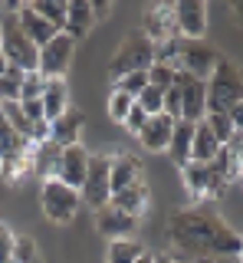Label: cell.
I'll return each mask as SVG.
<instances>
[{
  "label": "cell",
  "mask_w": 243,
  "mask_h": 263,
  "mask_svg": "<svg viewBox=\"0 0 243 263\" xmlns=\"http://www.w3.org/2000/svg\"><path fill=\"white\" fill-rule=\"evenodd\" d=\"M230 10H233V13H237V16H240V27H243V4H233V7H230Z\"/></svg>",
  "instance_id": "cell-43"
},
{
  "label": "cell",
  "mask_w": 243,
  "mask_h": 263,
  "mask_svg": "<svg viewBox=\"0 0 243 263\" xmlns=\"http://www.w3.org/2000/svg\"><path fill=\"white\" fill-rule=\"evenodd\" d=\"M240 184H243V175H240Z\"/></svg>",
  "instance_id": "cell-46"
},
{
  "label": "cell",
  "mask_w": 243,
  "mask_h": 263,
  "mask_svg": "<svg viewBox=\"0 0 243 263\" xmlns=\"http://www.w3.org/2000/svg\"><path fill=\"white\" fill-rule=\"evenodd\" d=\"M237 102H243V69L220 56L207 79V112H227Z\"/></svg>",
  "instance_id": "cell-2"
},
{
  "label": "cell",
  "mask_w": 243,
  "mask_h": 263,
  "mask_svg": "<svg viewBox=\"0 0 243 263\" xmlns=\"http://www.w3.org/2000/svg\"><path fill=\"white\" fill-rule=\"evenodd\" d=\"M135 181H145V171H141V161L135 158V155H128V152H118V155H112V194H118V191H125L128 184H135Z\"/></svg>",
  "instance_id": "cell-18"
},
{
  "label": "cell",
  "mask_w": 243,
  "mask_h": 263,
  "mask_svg": "<svg viewBox=\"0 0 243 263\" xmlns=\"http://www.w3.org/2000/svg\"><path fill=\"white\" fill-rule=\"evenodd\" d=\"M151 63H155V43H151L141 30H132L125 40H121L118 53L112 56L109 76L121 79V76H128V72H148Z\"/></svg>",
  "instance_id": "cell-3"
},
{
  "label": "cell",
  "mask_w": 243,
  "mask_h": 263,
  "mask_svg": "<svg viewBox=\"0 0 243 263\" xmlns=\"http://www.w3.org/2000/svg\"><path fill=\"white\" fill-rule=\"evenodd\" d=\"M148 86V72H128V76L115 79V92H125V96H138L141 89Z\"/></svg>",
  "instance_id": "cell-34"
},
{
  "label": "cell",
  "mask_w": 243,
  "mask_h": 263,
  "mask_svg": "<svg viewBox=\"0 0 243 263\" xmlns=\"http://www.w3.org/2000/svg\"><path fill=\"white\" fill-rule=\"evenodd\" d=\"M79 135H83V112L79 109H69L59 115V119L50 122V142L59 145V148H72L79 145Z\"/></svg>",
  "instance_id": "cell-15"
},
{
  "label": "cell",
  "mask_w": 243,
  "mask_h": 263,
  "mask_svg": "<svg viewBox=\"0 0 243 263\" xmlns=\"http://www.w3.org/2000/svg\"><path fill=\"white\" fill-rule=\"evenodd\" d=\"M112 155H89V171H86V181L79 187V201L83 208H92L99 211L112 201Z\"/></svg>",
  "instance_id": "cell-5"
},
{
  "label": "cell",
  "mask_w": 243,
  "mask_h": 263,
  "mask_svg": "<svg viewBox=\"0 0 243 263\" xmlns=\"http://www.w3.org/2000/svg\"><path fill=\"white\" fill-rule=\"evenodd\" d=\"M39 208H43V214L53 224H72L83 201H79V191H72L69 184L50 178V181H43V191H39Z\"/></svg>",
  "instance_id": "cell-6"
},
{
  "label": "cell",
  "mask_w": 243,
  "mask_h": 263,
  "mask_svg": "<svg viewBox=\"0 0 243 263\" xmlns=\"http://www.w3.org/2000/svg\"><path fill=\"white\" fill-rule=\"evenodd\" d=\"M72 56H76V40L69 33H56L46 46H39L36 72L43 79H66V72L72 69Z\"/></svg>",
  "instance_id": "cell-8"
},
{
  "label": "cell",
  "mask_w": 243,
  "mask_h": 263,
  "mask_svg": "<svg viewBox=\"0 0 243 263\" xmlns=\"http://www.w3.org/2000/svg\"><path fill=\"white\" fill-rule=\"evenodd\" d=\"M171 132H174V119H168V115L161 112V115H151V119L145 122L138 142H141V148H148V152H168Z\"/></svg>",
  "instance_id": "cell-17"
},
{
  "label": "cell",
  "mask_w": 243,
  "mask_h": 263,
  "mask_svg": "<svg viewBox=\"0 0 243 263\" xmlns=\"http://www.w3.org/2000/svg\"><path fill=\"white\" fill-rule=\"evenodd\" d=\"M174 76H177V69H171V66H165V63L148 66V86H155V89H171Z\"/></svg>",
  "instance_id": "cell-33"
},
{
  "label": "cell",
  "mask_w": 243,
  "mask_h": 263,
  "mask_svg": "<svg viewBox=\"0 0 243 263\" xmlns=\"http://www.w3.org/2000/svg\"><path fill=\"white\" fill-rule=\"evenodd\" d=\"M191 145H194V122L177 119L174 132H171V145H168V155H171V161L177 168H184L191 161Z\"/></svg>",
  "instance_id": "cell-22"
},
{
  "label": "cell",
  "mask_w": 243,
  "mask_h": 263,
  "mask_svg": "<svg viewBox=\"0 0 243 263\" xmlns=\"http://www.w3.org/2000/svg\"><path fill=\"white\" fill-rule=\"evenodd\" d=\"M20 109H23V115L30 119V125H36V122H46L43 102H39V99H27V102H20Z\"/></svg>",
  "instance_id": "cell-38"
},
{
  "label": "cell",
  "mask_w": 243,
  "mask_h": 263,
  "mask_svg": "<svg viewBox=\"0 0 243 263\" xmlns=\"http://www.w3.org/2000/svg\"><path fill=\"white\" fill-rule=\"evenodd\" d=\"M145 253V247L132 237H121V240H112L109 243V260L105 263H135Z\"/></svg>",
  "instance_id": "cell-26"
},
{
  "label": "cell",
  "mask_w": 243,
  "mask_h": 263,
  "mask_svg": "<svg viewBox=\"0 0 243 263\" xmlns=\"http://www.w3.org/2000/svg\"><path fill=\"white\" fill-rule=\"evenodd\" d=\"M151 260H155V257H151V253H148V250H145V253H141V257H138V260H135V263H151Z\"/></svg>",
  "instance_id": "cell-44"
},
{
  "label": "cell",
  "mask_w": 243,
  "mask_h": 263,
  "mask_svg": "<svg viewBox=\"0 0 243 263\" xmlns=\"http://www.w3.org/2000/svg\"><path fill=\"white\" fill-rule=\"evenodd\" d=\"M151 43H165V40L177 36V20H174V4H151L141 13V27H138Z\"/></svg>",
  "instance_id": "cell-11"
},
{
  "label": "cell",
  "mask_w": 243,
  "mask_h": 263,
  "mask_svg": "<svg viewBox=\"0 0 243 263\" xmlns=\"http://www.w3.org/2000/svg\"><path fill=\"white\" fill-rule=\"evenodd\" d=\"M30 10L39 13L56 33H66V4H56V0H27Z\"/></svg>",
  "instance_id": "cell-25"
},
{
  "label": "cell",
  "mask_w": 243,
  "mask_h": 263,
  "mask_svg": "<svg viewBox=\"0 0 243 263\" xmlns=\"http://www.w3.org/2000/svg\"><path fill=\"white\" fill-rule=\"evenodd\" d=\"M10 69H13V63L7 60L4 53H0V79H4V76H7V72H10Z\"/></svg>",
  "instance_id": "cell-41"
},
{
  "label": "cell",
  "mask_w": 243,
  "mask_h": 263,
  "mask_svg": "<svg viewBox=\"0 0 243 263\" xmlns=\"http://www.w3.org/2000/svg\"><path fill=\"white\" fill-rule=\"evenodd\" d=\"M132 105H135L132 96L115 92V89H112V96H109V119L115 122V125H121V122H125V115L132 112Z\"/></svg>",
  "instance_id": "cell-31"
},
{
  "label": "cell",
  "mask_w": 243,
  "mask_h": 263,
  "mask_svg": "<svg viewBox=\"0 0 243 263\" xmlns=\"http://www.w3.org/2000/svg\"><path fill=\"white\" fill-rule=\"evenodd\" d=\"M39 102H43V115H46V122L59 119V115L69 109V86H66V79H46Z\"/></svg>",
  "instance_id": "cell-21"
},
{
  "label": "cell",
  "mask_w": 243,
  "mask_h": 263,
  "mask_svg": "<svg viewBox=\"0 0 243 263\" xmlns=\"http://www.w3.org/2000/svg\"><path fill=\"white\" fill-rule=\"evenodd\" d=\"M204 122H207V128L214 132V138H217L220 145H227V142L233 138V128H230V119H227V112H207Z\"/></svg>",
  "instance_id": "cell-28"
},
{
  "label": "cell",
  "mask_w": 243,
  "mask_h": 263,
  "mask_svg": "<svg viewBox=\"0 0 243 263\" xmlns=\"http://www.w3.org/2000/svg\"><path fill=\"white\" fill-rule=\"evenodd\" d=\"M109 10H112V4H92V16H95V23H99Z\"/></svg>",
  "instance_id": "cell-40"
},
{
  "label": "cell",
  "mask_w": 243,
  "mask_h": 263,
  "mask_svg": "<svg viewBox=\"0 0 243 263\" xmlns=\"http://www.w3.org/2000/svg\"><path fill=\"white\" fill-rule=\"evenodd\" d=\"M109 204L141 220V214L151 208V187H148V181H135V184H128L125 191L112 194V201H109Z\"/></svg>",
  "instance_id": "cell-16"
},
{
  "label": "cell",
  "mask_w": 243,
  "mask_h": 263,
  "mask_svg": "<svg viewBox=\"0 0 243 263\" xmlns=\"http://www.w3.org/2000/svg\"><path fill=\"white\" fill-rule=\"evenodd\" d=\"M135 105L148 115H161V105H165V89H155V86H145L138 96H135Z\"/></svg>",
  "instance_id": "cell-27"
},
{
  "label": "cell",
  "mask_w": 243,
  "mask_h": 263,
  "mask_svg": "<svg viewBox=\"0 0 243 263\" xmlns=\"http://www.w3.org/2000/svg\"><path fill=\"white\" fill-rule=\"evenodd\" d=\"M95 227H99V234H105L109 240H121V237H132L135 227H138V217H132V214L112 208V204H105V208L95 211Z\"/></svg>",
  "instance_id": "cell-14"
},
{
  "label": "cell",
  "mask_w": 243,
  "mask_h": 263,
  "mask_svg": "<svg viewBox=\"0 0 243 263\" xmlns=\"http://www.w3.org/2000/svg\"><path fill=\"white\" fill-rule=\"evenodd\" d=\"M181 178H184V187L191 191V197H197V201H220L227 194V187H230V181H227L210 161L207 164L188 161L181 168Z\"/></svg>",
  "instance_id": "cell-7"
},
{
  "label": "cell",
  "mask_w": 243,
  "mask_h": 263,
  "mask_svg": "<svg viewBox=\"0 0 243 263\" xmlns=\"http://www.w3.org/2000/svg\"><path fill=\"white\" fill-rule=\"evenodd\" d=\"M145 122H148V115H145V112L138 109V105H132V112L125 115V122H121V125H125L128 135H135V138H138V135H141V128H145Z\"/></svg>",
  "instance_id": "cell-37"
},
{
  "label": "cell",
  "mask_w": 243,
  "mask_h": 263,
  "mask_svg": "<svg viewBox=\"0 0 243 263\" xmlns=\"http://www.w3.org/2000/svg\"><path fill=\"white\" fill-rule=\"evenodd\" d=\"M86 171H89V152L83 145H72V148H63L59 152V164H56V181L69 184L72 191H79L86 181Z\"/></svg>",
  "instance_id": "cell-13"
},
{
  "label": "cell",
  "mask_w": 243,
  "mask_h": 263,
  "mask_svg": "<svg viewBox=\"0 0 243 263\" xmlns=\"http://www.w3.org/2000/svg\"><path fill=\"white\" fill-rule=\"evenodd\" d=\"M0 53L7 56L17 69L23 72H36V60H39V49L27 40V33L20 30L17 13L4 16L0 20Z\"/></svg>",
  "instance_id": "cell-4"
},
{
  "label": "cell",
  "mask_w": 243,
  "mask_h": 263,
  "mask_svg": "<svg viewBox=\"0 0 243 263\" xmlns=\"http://www.w3.org/2000/svg\"><path fill=\"white\" fill-rule=\"evenodd\" d=\"M59 152H63V148H59V145H53L50 138H46V142H39V145H33V175H39L43 181L56 178Z\"/></svg>",
  "instance_id": "cell-24"
},
{
  "label": "cell",
  "mask_w": 243,
  "mask_h": 263,
  "mask_svg": "<svg viewBox=\"0 0 243 263\" xmlns=\"http://www.w3.org/2000/svg\"><path fill=\"white\" fill-rule=\"evenodd\" d=\"M20 82H23V69L13 66V69L0 79V102H20Z\"/></svg>",
  "instance_id": "cell-29"
},
{
  "label": "cell",
  "mask_w": 243,
  "mask_h": 263,
  "mask_svg": "<svg viewBox=\"0 0 243 263\" xmlns=\"http://www.w3.org/2000/svg\"><path fill=\"white\" fill-rule=\"evenodd\" d=\"M151 263H181V260H174V257H168V253H158Z\"/></svg>",
  "instance_id": "cell-42"
},
{
  "label": "cell",
  "mask_w": 243,
  "mask_h": 263,
  "mask_svg": "<svg viewBox=\"0 0 243 263\" xmlns=\"http://www.w3.org/2000/svg\"><path fill=\"white\" fill-rule=\"evenodd\" d=\"M217 60H220V53H217L214 46L200 43V40H181V56H177V72H188L194 79H210V72H214Z\"/></svg>",
  "instance_id": "cell-9"
},
{
  "label": "cell",
  "mask_w": 243,
  "mask_h": 263,
  "mask_svg": "<svg viewBox=\"0 0 243 263\" xmlns=\"http://www.w3.org/2000/svg\"><path fill=\"white\" fill-rule=\"evenodd\" d=\"M177 56H181V36L155 43V63H165V66H171V69H177Z\"/></svg>",
  "instance_id": "cell-32"
},
{
  "label": "cell",
  "mask_w": 243,
  "mask_h": 263,
  "mask_svg": "<svg viewBox=\"0 0 243 263\" xmlns=\"http://www.w3.org/2000/svg\"><path fill=\"white\" fill-rule=\"evenodd\" d=\"M13 263H39V250H36L33 237L17 234V243H13Z\"/></svg>",
  "instance_id": "cell-30"
},
{
  "label": "cell",
  "mask_w": 243,
  "mask_h": 263,
  "mask_svg": "<svg viewBox=\"0 0 243 263\" xmlns=\"http://www.w3.org/2000/svg\"><path fill=\"white\" fill-rule=\"evenodd\" d=\"M168 240L181 257H240V234L210 208L177 211L168 220Z\"/></svg>",
  "instance_id": "cell-1"
},
{
  "label": "cell",
  "mask_w": 243,
  "mask_h": 263,
  "mask_svg": "<svg viewBox=\"0 0 243 263\" xmlns=\"http://www.w3.org/2000/svg\"><path fill=\"white\" fill-rule=\"evenodd\" d=\"M95 27V16H92V0H72L66 4V33L72 40H83L89 36V30Z\"/></svg>",
  "instance_id": "cell-20"
},
{
  "label": "cell",
  "mask_w": 243,
  "mask_h": 263,
  "mask_svg": "<svg viewBox=\"0 0 243 263\" xmlns=\"http://www.w3.org/2000/svg\"><path fill=\"white\" fill-rule=\"evenodd\" d=\"M43 86H46V79L39 76V72H23V82H20V102H27V99H39V96H43Z\"/></svg>",
  "instance_id": "cell-35"
},
{
  "label": "cell",
  "mask_w": 243,
  "mask_h": 263,
  "mask_svg": "<svg viewBox=\"0 0 243 263\" xmlns=\"http://www.w3.org/2000/svg\"><path fill=\"white\" fill-rule=\"evenodd\" d=\"M174 89L181 92V119L197 125V122L207 115V82L194 79V76H188V72H177Z\"/></svg>",
  "instance_id": "cell-10"
},
{
  "label": "cell",
  "mask_w": 243,
  "mask_h": 263,
  "mask_svg": "<svg viewBox=\"0 0 243 263\" xmlns=\"http://www.w3.org/2000/svg\"><path fill=\"white\" fill-rule=\"evenodd\" d=\"M17 23H20V30L27 33V40H30V43H33L36 49H39V46H46V43H50V40L56 36V30H53L50 23H46L43 16H39V13H33V10H30V4H27V0L20 4Z\"/></svg>",
  "instance_id": "cell-19"
},
{
  "label": "cell",
  "mask_w": 243,
  "mask_h": 263,
  "mask_svg": "<svg viewBox=\"0 0 243 263\" xmlns=\"http://www.w3.org/2000/svg\"><path fill=\"white\" fill-rule=\"evenodd\" d=\"M227 119H230V128H233V135H243V102L230 105V109H227Z\"/></svg>",
  "instance_id": "cell-39"
},
{
  "label": "cell",
  "mask_w": 243,
  "mask_h": 263,
  "mask_svg": "<svg viewBox=\"0 0 243 263\" xmlns=\"http://www.w3.org/2000/svg\"><path fill=\"white\" fill-rule=\"evenodd\" d=\"M13 243H17V234L10 230V224L0 220V263H13Z\"/></svg>",
  "instance_id": "cell-36"
},
{
  "label": "cell",
  "mask_w": 243,
  "mask_h": 263,
  "mask_svg": "<svg viewBox=\"0 0 243 263\" xmlns=\"http://www.w3.org/2000/svg\"><path fill=\"white\" fill-rule=\"evenodd\" d=\"M240 263H243V237H240Z\"/></svg>",
  "instance_id": "cell-45"
},
{
  "label": "cell",
  "mask_w": 243,
  "mask_h": 263,
  "mask_svg": "<svg viewBox=\"0 0 243 263\" xmlns=\"http://www.w3.org/2000/svg\"><path fill=\"white\" fill-rule=\"evenodd\" d=\"M207 13H210L207 4H200V0H181V4H174L177 36H181V40H204Z\"/></svg>",
  "instance_id": "cell-12"
},
{
  "label": "cell",
  "mask_w": 243,
  "mask_h": 263,
  "mask_svg": "<svg viewBox=\"0 0 243 263\" xmlns=\"http://www.w3.org/2000/svg\"><path fill=\"white\" fill-rule=\"evenodd\" d=\"M220 142L214 138V132L207 128V122L200 119L197 125H194V145H191V161H200V164H207V161H214L217 158V152H220Z\"/></svg>",
  "instance_id": "cell-23"
}]
</instances>
